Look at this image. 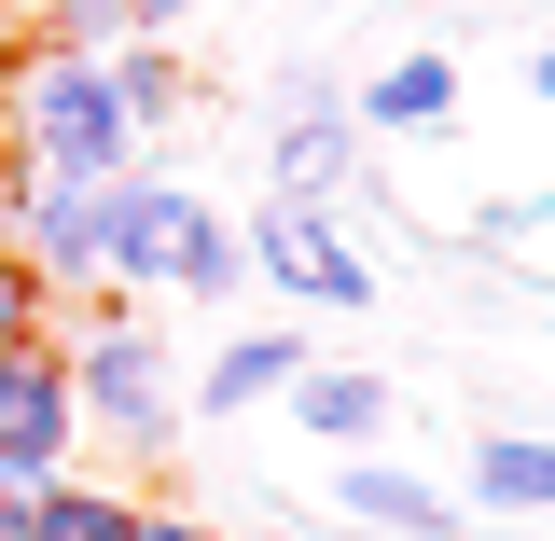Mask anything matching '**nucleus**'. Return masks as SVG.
<instances>
[{
    "instance_id": "1",
    "label": "nucleus",
    "mask_w": 555,
    "mask_h": 541,
    "mask_svg": "<svg viewBox=\"0 0 555 541\" xmlns=\"http://www.w3.org/2000/svg\"><path fill=\"white\" fill-rule=\"evenodd\" d=\"M0 126H14V167H56V181H112V167L139 153L112 69H98V56H56V42H14V69H0Z\"/></svg>"
},
{
    "instance_id": "2",
    "label": "nucleus",
    "mask_w": 555,
    "mask_h": 541,
    "mask_svg": "<svg viewBox=\"0 0 555 541\" xmlns=\"http://www.w3.org/2000/svg\"><path fill=\"white\" fill-rule=\"evenodd\" d=\"M236 265L264 278L278 306H375V265H361V236H347L334 208H306V195H264V208H250Z\"/></svg>"
},
{
    "instance_id": "3",
    "label": "nucleus",
    "mask_w": 555,
    "mask_h": 541,
    "mask_svg": "<svg viewBox=\"0 0 555 541\" xmlns=\"http://www.w3.org/2000/svg\"><path fill=\"white\" fill-rule=\"evenodd\" d=\"M0 459H14V473H69V459H83L69 347L56 334H14V347H0Z\"/></svg>"
},
{
    "instance_id": "4",
    "label": "nucleus",
    "mask_w": 555,
    "mask_h": 541,
    "mask_svg": "<svg viewBox=\"0 0 555 541\" xmlns=\"http://www.w3.org/2000/svg\"><path fill=\"white\" fill-rule=\"evenodd\" d=\"M14 250L56 278V292H83L98 278V181H56V167H14Z\"/></svg>"
},
{
    "instance_id": "5",
    "label": "nucleus",
    "mask_w": 555,
    "mask_h": 541,
    "mask_svg": "<svg viewBox=\"0 0 555 541\" xmlns=\"http://www.w3.org/2000/svg\"><path fill=\"white\" fill-rule=\"evenodd\" d=\"M334 514L375 528V541H459V486H430V473H403V459H361V445H347Z\"/></svg>"
},
{
    "instance_id": "6",
    "label": "nucleus",
    "mask_w": 555,
    "mask_h": 541,
    "mask_svg": "<svg viewBox=\"0 0 555 541\" xmlns=\"http://www.w3.org/2000/svg\"><path fill=\"white\" fill-rule=\"evenodd\" d=\"M444 112H459V56H444V42H403L389 69H361V98H347L361 139H430Z\"/></svg>"
},
{
    "instance_id": "7",
    "label": "nucleus",
    "mask_w": 555,
    "mask_h": 541,
    "mask_svg": "<svg viewBox=\"0 0 555 541\" xmlns=\"http://www.w3.org/2000/svg\"><path fill=\"white\" fill-rule=\"evenodd\" d=\"M278 403H292V430H320V445L347 459V445H375V430H389V375H361V361H306Z\"/></svg>"
},
{
    "instance_id": "8",
    "label": "nucleus",
    "mask_w": 555,
    "mask_h": 541,
    "mask_svg": "<svg viewBox=\"0 0 555 541\" xmlns=\"http://www.w3.org/2000/svg\"><path fill=\"white\" fill-rule=\"evenodd\" d=\"M459 514H555V430H486L459 473Z\"/></svg>"
},
{
    "instance_id": "9",
    "label": "nucleus",
    "mask_w": 555,
    "mask_h": 541,
    "mask_svg": "<svg viewBox=\"0 0 555 541\" xmlns=\"http://www.w3.org/2000/svg\"><path fill=\"white\" fill-rule=\"evenodd\" d=\"M292 375H306V334H292V320H278V334H236V347L195 375V416H264Z\"/></svg>"
},
{
    "instance_id": "10",
    "label": "nucleus",
    "mask_w": 555,
    "mask_h": 541,
    "mask_svg": "<svg viewBox=\"0 0 555 541\" xmlns=\"http://www.w3.org/2000/svg\"><path fill=\"white\" fill-rule=\"evenodd\" d=\"M347 181H361V126H347V112H292V126H278V195L347 208Z\"/></svg>"
},
{
    "instance_id": "11",
    "label": "nucleus",
    "mask_w": 555,
    "mask_h": 541,
    "mask_svg": "<svg viewBox=\"0 0 555 541\" xmlns=\"http://www.w3.org/2000/svg\"><path fill=\"white\" fill-rule=\"evenodd\" d=\"M126 528H139V500L83 473H42V500H28V541H126Z\"/></svg>"
},
{
    "instance_id": "12",
    "label": "nucleus",
    "mask_w": 555,
    "mask_h": 541,
    "mask_svg": "<svg viewBox=\"0 0 555 541\" xmlns=\"http://www.w3.org/2000/svg\"><path fill=\"white\" fill-rule=\"evenodd\" d=\"M98 69H112V98H126V126H139V139H153L167 112H181V56H167V28H139V42H112Z\"/></svg>"
},
{
    "instance_id": "13",
    "label": "nucleus",
    "mask_w": 555,
    "mask_h": 541,
    "mask_svg": "<svg viewBox=\"0 0 555 541\" xmlns=\"http://www.w3.org/2000/svg\"><path fill=\"white\" fill-rule=\"evenodd\" d=\"M236 278H250V265H236V222H208V208H195L181 250H167V292H181V306H222Z\"/></svg>"
},
{
    "instance_id": "14",
    "label": "nucleus",
    "mask_w": 555,
    "mask_h": 541,
    "mask_svg": "<svg viewBox=\"0 0 555 541\" xmlns=\"http://www.w3.org/2000/svg\"><path fill=\"white\" fill-rule=\"evenodd\" d=\"M14 334H56V278L28 265V250H0V347Z\"/></svg>"
},
{
    "instance_id": "15",
    "label": "nucleus",
    "mask_w": 555,
    "mask_h": 541,
    "mask_svg": "<svg viewBox=\"0 0 555 541\" xmlns=\"http://www.w3.org/2000/svg\"><path fill=\"white\" fill-rule=\"evenodd\" d=\"M28 500H42V473H14V459H0V541H28Z\"/></svg>"
},
{
    "instance_id": "16",
    "label": "nucleus",
    "mask_w": 555,
    "mask_h": 541,
    "mask_svg": "<svg viewBox=\"0 0 555 541\" xmlns=\"http://www.w3.org/2000/svg\"><path fill=\"white\" fill-rule=\"evenodd\" d=\"M126 541H222V528H195V514H153V500H139V528Z\"/></svg>"
},
{
    "instance_id": "17",
    "label": "nucleus",
    "mask_w": 555,
    "mask_h": 541,
    "mask_svg": "<svg viewBox=\"0 0 555 541\" xmlns=\"http://www.w3.org/2000/svg\"><path fill=\"white\" fill-rule=\"evenodd\" d=\"M126 14H139V28H181V14H195V0H126Z\"/></svg>"
},
{
    "instance_id": "18",
    "label": "nucleus",
    "mask_w": 555,
    "mask_h": 541,
    "mask_svg": "<svg viewBox=\"0 0 555 541\" xmlns=\"http://www.w3.org/2000/svg\"><path fill=\"white\" fill-rule=\"evenodd\" d=\"M14 42H28V14H0V69H14Z\"/></svg>"
},
{
    "instance_id": "19",
    "label": "nucleus",
    "mask_w": 555,
    "mask_h": 541,
    "mask_svg": "<svg viewBox=\"0 0 555 541\" xmlns=\"http://www.w3.org/2000/svg\"><path fill=\"white\" fill-rule=\"evenodd\" d=\"M528 83H542V98H555V42H542V56H528Z\"/></svg>"
},
{
    "instance_id": "20",
    "label": "nucleus",
    "mask_w": 555,
    "mask_h": 541,
    "mask_svg": "<svg viewBox=\"0 0 555 541\" xmlns=\"http://www.w3.org/2000/svg\"><path fill=\"white\" fill-rule=\"evenodd\" d=\"M0 250H14V181H0Z\"/></svg>"
},
{
    "instance_id": "21",
    "label": "nucleus",
    "mask_w": 555,
    "mask_h": 541,
    "mask_svg": "<svg viewBox=\"0 0 555 541\" xmlns=\"http://www.w3.org/2000/svg\"><path fill=\"white\" fill-rule=\"evenodd\" d=\"M0 181H14V126H0Z\"/></svg>"
},
{
    "instance_id": "22",
    "label": "nucleus",
    "mask_w": 555,
    "mask_h": 541,
    "mask_svg": "<svg viewBox=\"0 0 555 541\" xmlns=\"http://www.w3.org/2000/svg\"><path fill=\"white\" fill-rule=\"evenodd\" d=\"M0 14H28V0H0Z\"/></svg>"
}]
</instances>
